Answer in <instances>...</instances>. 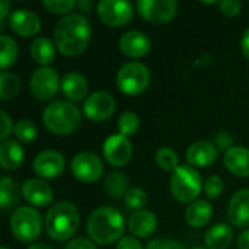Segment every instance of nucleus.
<instances>
[{"label":"nucleus","mask_w":249,"mask_h":249,"mask_svg":"<svg viewBox=\"0 0 249 249\" xmlns=\"http://www.w3.org/2000/svg\"><path fill=\"white\" fill-rule=\"evenodd\" d=\"M31 55L38 64L48 67L55 58V45L47 38H35L31 44Z\"/></svg>","instance_id":"obj_26"},{"label":"nucleus","mask_w":249,"mask_h":249,"mask_svg":"<svg viewBox=\"0 0 249 249\" xmlns=\"http://www.w3.org/2000/svg\"><path fill=\"white\" fill-rule=\"evenodd\" d=\"M146 249H185L182 244L171 239H153L147 244Z\"/></svg>","instance_id":"obj_38"},{"label":"nucleus","mask_w":249,"mask_h":249,"mask_svg":"<svg viewBox=\"0 0 249 249\" xmlns=\"http://www.w3.org/2000/svg\"><path fill=\"white\" fill-rule=\"evenodd\" d=\"M233 238L232 228L229 225L220 223L210 228L204 236V242L209 249H226Z\"/></svg>","instance_id":"obj_25"},{"label":"nucleus","mask_w":249,"mask_h":249,"mask_svg":"<svg viewBox=\"0 0 249 249\" xmlns=\"http://www.w3.org/2000/svg\"><path fill=\"white\" fill-rule=\"evenodd\" d=\"M96 10L99 19L108 26H124L133 18V6L123 0H101Z\"/></svg>","instance_id":"obj_10"},{"label":"nucleus","mask_w":249,"mask_h":249,"mask_svg":"<svg viewBox=\"0 0 249 249\" xmlns=\"http://www.w3.org/2000/svg\"><path fill=\"white\" fill-rule=\"evenodd\" d=\"M82 121L80 111L76 105L67 101H57L48 105L42 112V123L48 131L67 136L74 133Z\"/></svg>","instance_id":"obj_4"},{"label":"nucleus","mask_w":249,"mask_h":249,"mask_svg":"<svg viewBox=\"0 0 249 249\" xmlns=\"http://www.w3.org/2000/svg\"><path fill=\"white\" fill-rule=\"evenodd\" d=\"M9 13V1L0 0V22H1V29L4 28V19Z\"/></svg>","instance_id":"obj_43"},{"label":"nucleus","mask_w":249,"mask_h":249,"mask_svg":"<svg viewBox=\"0 0 249 249\" xmlns=\"http://www.w3.org/2000/svg\"><path fill=\"white\" fill-rule=\"evenodd\" d=\"M133 155L130 140L123 134H112L104 143V156L112 166H125Z\"/></svg>","instance_id":"obj_13"},{"label":"nucleus","mask_w":249,"mask_h":249,"mask_svg":"<svg viewBox=\"0 0 249 249\" xmlns=\"http://www.w3.org/2000/svg\"><path fill=\"white\" fill-rule=\"evenodd\" d=\"M152 48L150 39L140 31H128L120 39V50L124 55L131 58H140L149 54Z\"/></svg>","instance_id":"obj_17"},{"label":"nucleus","mask_w":249,"mask_h":249,"mask_svg":"<svg viewBox=\"0 0 249 249\" xmlns=\"http://www.w3.org/2000/svg\"><path fill=\"white\" fill-rule=\"evenodd\" d=\"M139 125H140V120H139V117H137L136 112L127 111V112H124L118 118V130H120V134H123L125 137L136 134L137 130H139Z\"/></svg>","instance_id":"obj_31"},{"label":"nucleus","mask_w":249,"mask_h":249,"mask_svg":"<svg viewBox=\"0 0 249 249\" xmlns=\"http://www.w3.org/2000/svg\"><path fill=\"white\" fill-rule=\"evenodd\" d=\"M45 229L51 239L67 241L79 229L80 214L74 204L61 201L54 204L45 216Z\"/></svg>","instance_id":"obj_3"},{"label":"nucleus","mask_w":249,"mask_h":249,"mask_svg":"<svg viewBox=\"0 0 249 249\" xmlns=\"http://www.w3.org/2000/svg\"><path fill=\"white\" fill-rule=\"evenodd\" d=\"M66 162L61 153L57 150H44L34 159V171L36 175L45 179H54L64 171Z\"/></svg>","instance_id":"obj_14"},{"label":"nucleus","mask_w":249,"mask_h":249,"mask_svg":"<svg viewBox=\"0 0 249 249\" xmlns=\"http://www.w3.org/2000/svg\"><path fill=\"white\" fill-rule=\"evenodd\" d=\"M20 90V80L16 74L3 71L0 74V98L3 101L15 98Z\"/></svg>","instance_id":"obj_30"},{"label":"nucleus","mask_w":249,"mask_h":249,"mask_svg":"<svg viewBox=\"0 0 249 249\" xmlns=\"http://www.w3.org/2000/svg\"><path fill=\"white\" fill-rule=\"evenodd\" d=\"M225 166L238 177H249V149L235 146L225 153Z\"/></svg>","instance_id":"obj_21"},{"label":"nucleus","mask_w":249,"mask_h":249,"mask_svg":"<svg viewBox=\"0 0 249 249\" xmlns=\"http://www.w3.org/2000/svg\"><path fill=\"white\" fill-rule=\"evenodd\" d=\"M125 222L123 214L108 206L98 207L88 219L86 231L90 239L98 245H109L117 242L124 233Z\"/></svg>","instance_id":"obj_2"},{"label":"nucleus","mask_w":249,"mask_h":249,"mask_svg":"<svg viewBox=\"0 0 249 249\" xmlns=\"http://www.w3.org/2000/svg\"><path fill=\"white\" fill-rule=\"evenodd\" d=\"M185 158H187V160H188V163L191 166L207 168V166H212L216 162L217 149L210 142H204V140L196 142L188 147V150L185 153Z\"/></svg>","instance_id":"obj_18"},{"label":"nucleus","mask_w":249,"mask_h":249,"mask_svg":"<svg viewBox=\"0 0 249 249\" xmlns=\"http://www.w3.org/2000/svg\"><path fill=\"white\" fill-rule=\"evenodd\" d=\"M229 220L236 228H248L249 226V190L238 191L228 209Z\"/></svg>","instance_id":"obj_19"},{"label":"nucleus","mask_w":249,"mask_h":249,"mask_svg":"<svg viewBox=\"0 0 249 249\" xmlns=\"http://www.w3.org/2000/svg\"><path fill=\"white\" fill-rule=\"evenodd\" d=\"M223 179L217 175L209 177L204 182V193L207 196V198L214 200L217 198L222 193H223Z\"/></svg>","instance_id":"obj_36"},{"label":"nucleus","mask_w":249,"mask_h":249,"mask_svg":"<svg viewBox=\"0 0 249 249\" xmlns=\"http://www.w3.org/2000/svg\"><path fill=\"white\" fill-rule=\"evenodd\" d=\"M66 249H96V247L93 245L92 241L85 239V238H76L73 241L69 242V245L66 247Z\"/></svg>","instance_id":"obj_41"},{"label":"nucleus","mask_w":249,"mask_h":249,"mask_svg":"<svg viewBox=\"0 0 249 249\" xmlns=\"http://www.w3.org/2000/svg\"><path fill=\"white\" fill-rule=\"evenodd\" d=\"M124 201H125V206L128 209L139 212V210H142L146 206V203H147V194L142 188L134 187V188H130L128 190V193L124 197Z\"/></svg>","instance_id":"obj_34"},{"label":"nucleus","mask_w":249,"mask_h":249,"mask_svg":"<svg viewBox=\"0 0 249 249\" xmlns=\"http://www.w3.org/2000/svg\"><path fill=\"white\" fill-rule=\"evenodd\" d=\"M89 20L79 13H70L60 19L54 28V45L66 57L82 54L90 41Z\"/></svg>","instance_id":"obj_1"},{"label":"nucleus","mask_w":249,"mask_h":249,"mask_svg":"<svg viewBox=\"0 0 249 249\" xmlns=\"http://www.w3.org/2000/svg\"><path fill=\"white\" fill-rule=\"evenodd\" d=\"M219 7H220V12L229 18H233V16H238L241 9H242V4L241 1L238 0H225V1H220L219 3Z\"/></svg>","instance_id":"obj_37"},{"label":"nucleus","mask_w":249,"mask_h":249,"mask_svg":"<svg viewBox=\"0 0 249 249\" xmlns=\"http://www.w3.org/2000/svg\"><path fill=\"white\" fill-rule=\"evenodd\" d=\"M60 86H61V83L58 79V73L51 67L36 69L32 73L31 82H29L32 96L41 102L53 99L57 95Z\"/></svg>","instance_id":"obj_8"},{"label":"nucleus","mask_w":249,"mask_h":249,"mask_svg":"<svg viewBox=\"0 0 249 249\" xmlns=\"http://www.w3.org/2000/svg\"><path fill=\"white\" fill-rule=\"evenodd\" d=\"M136 7L143 19L153 23H166L178 13L175 0H139Z\"/></svg>","instance_id":"obj_9"},{"label":"nucleus","mask_w":249,"mask_h":249,"mask_svg":"<svg viewBox=\"0 0 249 249\" xmlns=\"http://www.w3.org/2000/svg\"><path fill=\"white\" fill-rule=\"evenodd\" d=\"M71 174L82 182H95L104 174L102 160L90 152H83L71 160Z\"/></svg>","instance_id":"obj_11"},{"label":"nucleus","mask_w":249,"mask_h":249,"mask_svg":"<svg viewBox=\"0 0 249 249\" xmlns=\"http://www.w3.org/2000/svg\"><path fill=\"white\" fill-rule=\"evenodd\" d=\"M23 149L18 142L6 140L0 146V166L6 171L18 169L23 162Z\"/></svg>","instance_id":"obj_23"},{"label":"nucleus","mask_w":249,"mask_h":249,"mask_svg":"<svg viewBox=\"0 0 249 249\" xmlns=\"http://www.w3.org/2000/svg\"><path fill=\"white\" fill-rule=\"evenodd\" d=\"M0 117H1V140L6 142V139L9 137V134L12 131H15V128H13V124H12V120L9 118V115L4 111L0 112Z\"/></svg>","instance_id":"obj_39"},{"label":"nucleus","mask_w":249,"mask_h":249,"mask_svg":"<svg viewBox=\"0 0 249 249\" xmlns=\"http://www.w3.org/2000/svg\"><path fill=\"white\" fill-rule=\"evenodd\" d=\"M212 214L213 209L207 200H196L188 206L185 212V220L191 228H203L210 222Z\"/></svg>","instance_id":"obj_24"},{"label":"nucleus","mask_w":249,"mask_h":249,"mask_svg":"<svg viewBox=\"0 0 249 249\" xmlns=\"http://www.w3.org/2000/svg\"><path fill=\"white\" fill-rule=\"evenodd\" d=\"M128 179L124 174L121 172H111L107 175L105 182H104V190L111 198H123L128 193Z\"/></svg>","instance_id":"obj_28"},{"label":"nucleus","mask_w":249,"mask_h":249,"mask_svg":"<svg viewBox=\"0 0 249 249\" xmlns=\"http://www.w3.org/2000/svg\"><path fill=\"white\" fill-rule=\"evenodd\" d=\"M156 163L163 171H175L178 168V156L169 147H160L156 152Z\"/></svg>","instance_id":"obj_33"},{"label":"nucleus","mask_w":249,"mask_h":249,"mask_svg":"<svg viewBox=\"0 0 249 249\" xmlns=\"http://www.w3.org/2000/svg\"><path fill=\"white\" fill-rule=\"evenodd\" d=\"M9 26L19 36H35L41 29V20L38 15L28 9H18L9 18Z\"/></svg>","instance_id":"obj_15"},{"label":"nucleus","mask_w":249,"mask_h":249,"mask_svg":"<svg viewBox=\"0 0 249 249\" xmlns=\"http://www.w3.org/2000/svg\"><path fill=\"white\" fill-rule=\"evenodd\" d=\"M88 90H89V85L86 79L79 73H74V71L67 73L61 80L63 95L73 102L82 101L88 95Z\"/></svg>","instance_id":"obj_22"},{"label":"nucleus","mask_w":249,"mask_h":249,"mask_svg":"<svg viewBox=\"0 0 249 249\" xmlns=\"http://www.w3.org/2000/svg\"><path fill=\"white\" fill-rule=\"evenodd\" d=\"M36 134H38L36 125L31 120H20L15 125V136L22 143H31L32 140H35Z\"/></svg>","instance_id":"obj_32"},{"label":"nucleus","mask_w":249,"mask_h":249,"mask_svg":"<svg viewBox=\"0 0 249 249\" xmlns=\"http://www.w3.org/2000/svg\"><path fill=\"white\" fill-rule=\"evenodd\" d=\"M10 231L19 242H34L42 231L41 214L32 207H19L10 217Z\"/></svg>","instance_id":"obj_6"},{"label":"nucleus","mask_w":249,"mask_h":249,"mask_svg":"<svg viewBox=\"0 0 249 249\" xmlns=\"http://www.w3.org/2000/svg\"><path fill=\"white\" fill-rule=\"evenodd\" d=\"M0 249H9V248H7V247H1V248H0Z\"/></svg>","instance_id":"obj_48"},{"label":"nucleus","mask_w":249,"mask_h":249,"mask_svg":"<svg viewBox=\"0 0 249 249\" xmlns=\"http://www.w3.org/2000/svg\"><path fill=\"white\" fill-rule=\"evenodd\" d=\"M194 249H204V248H194Z\"/></svg>","instance_id":"obj_49"},{"label":"nucleus","mask_w":249,"mask_h":249,"mask_svg":"<svg viewBox=\"0 0 249 249\" xmlns=\"http://www.w3.org/2000/svg\"><path fill=\"white\" fill-rule=\"evenodd\" d=\"M115 111V101L114 98L104 90L93 92L83 105V112L90 121H107L112 117Z\"/></svg>","instance_id":"obj_12"},{"label":"nucleus","mask_w":249,"mask_h":249,"mask_svg":"<svg viewBox=\"0 0 249 249\" xmlns=\"http://www.w3.org/2000/svg\"><path fill=\"white\" fill-rule=\"evenodd\" d=\"M203 187L200 174L191 166H178L172 174L171 191L181 203H194Z\"/></svg>","instance_id":"obj_5"},{"label":"nucleus","mask_w":249,"mask_h":249,"mask_svg":"<svg viewBox=\"0 0 249 249\" xmlns=\"http://www.w3.org/2000/svg\"><path fill=\"white\" fill-rule=\"evenodd\" d=\"M18 58V44L13 38L7 35L0 36V67L6 70Z\"/></svg>","instance_id":"obj_29"},{"label":"nucleus","mask_w":249,"mask_h":249,"mask_svg":"<svg viewBox=\"0 0 249 249\" xmlns=\"http://www.w3.org/2000/svg\"><path fill=\"white\" fill-rule=\"evenodd\" d=\"M241 48H242L244 57L249 61V28L244 32V36H242V41H241Z\"/></svg>","instance_id":"obj_42"},{"label":"nucleus","mask_w":249,"mask_h":249,"mask_svg":"<svg viewBox=\"0 0 249 249\" xmlns=\"http://www.w3.org/2000/svg\"><path fill=\"white\" fill-rule=\"evenodd\" d=\"M20 191L23 194V198L35 207H45L53 201V190L42 179H26Z\"/></svg>","instance_id":"obj_16"},{"label":"nucleus","mask_w":249,"mask_h":249,"mask_svg":"<svg viewBox=\"0 0 249 249\" xmlns=\"http://www.w3.org/2000/svg\"><path fill=\"white\" fill-rule=\"evenodd\" d=\"M42 6L54 15H64V13L71 12L76 7V1H73V0H44Z\"/></svg>","instance_id":"obj_35"},{"label":"nucleus","mask_w":249,"mask_h":249,"mask_svg":"<svg viewBox=\"0 0 249 249\" xmlns=\"http://www.w3.org/2000/svg\"><path fill=\"white\" fill-rule=\"evenodd\" d=\"M158 228V219L152 212L139 210L128 219V231L136 238H149Z\"/></svg>","instance_id":"obj_20"},{"label":"nucleus","mask_w":249,"mask_h":249,"mask_svg":"<svg viewBox=\"0 0 249 249\" xmlns=\"http://www.w3.org/2000/svg\"><path fill=\"white\" fill-rule=\"evenodd\" d=\"M117 249H143L142 244L133 236H124L118 241Z\"/></svg>","instance_id":"obj_40"},{"label":"nucleus","mask_w":249,"mask_h":249,"mask_svg":"<svg viewBox=\"0 0 249 249\" xmlns=\"http://www.w3.org/2000/svg\"><path fill=\"white\" fill-rule=\"evenodd\" d=\"M76 6H77L82 12H88V10L92 7V1H89V0H82V1H77Z\"/></svg>","instance_id":"obj_46"},{"label":"nucleus","mask_w":249,"mask_h":249,"mask_svg":"<svg viewBox=\"0 0 249 249\" xmlns=\"http://www.w3.org/2000/svg\"><path fill=\"white\" fill-rule=\"evenodd\" d=\"M150 83V71L140 61H131L124 64L117 74L118 89L128 96L140 95L147 89Z\"/></svg>","instance_id":"obj_7"},{"label":"nucleus","mask_w":249,"mask_h":249,"mask_svg":"<svg viewBox=\"0 0 249 249\" xmlns=\"http://www.w3.org/2000/svg\"><path fill=\"white\" fill-rule=\"evenodd\" d=\"M238 247L239 249H249V231H245L238 238Z\"/></svg>","instance_id":"obj_44"},{"label":"nucleus","mask_w":249,"mask_h":249,"mask_svg":"<svg viewBox=\"0 0 249 249\" xmlns=\"http://www.w3.org/2000/svg\"><path fill=\"white\" fill-rule=\"evenodd\" d=\"M231 143H232V140L226 133H222V134L217 136V144L220 147H228V146H231ZM228 150H229V147H228Z\"/></svg>","instance_id":"obj_45"},{"label":"nucleus","mask_w":249,"mask_h":249,"mask_svg":"<svg viewBox=\"0 0 249 249\" xmlns=\"http://www.w3.org/2000/svg\"><path fill=\"white\" fill-rule=\"evenodd\" d=\"M28 249H51L48 245L45 244H35V245H31Z\"/></svg>","instance_id":"obj_47"},{"label":"nucleus","mask_w":249,"mask_h":249,"mask_svg":"<svg viewBox=\"0 0 249 249\" xmlns=\"http://www.w3.org/2000/svg\"><path fill=\"white\" fill-rule=\"evenodd\" d=\"M20 191L19 185L9 177H3L0 181V206L1 210L6 212L12 207H15L19 201Z\"/></svg>","instance_id":"obj_27"}]
</instances>
